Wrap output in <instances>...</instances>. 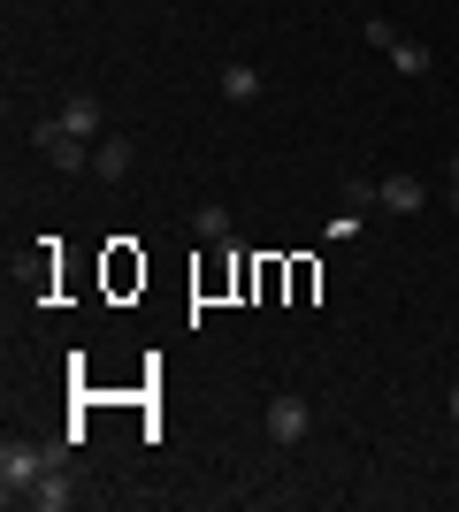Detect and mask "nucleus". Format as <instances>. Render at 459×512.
I'll return each mask as SVG.
<instances>
[{"mask_svg":"<svg viewBox=\"0 0 459 512\" xmlns=\"http://www.w3.org/2000/svg\"><path fill=\"white\" fill-rule=\"evenodd\" d=\"M46 467H62V444H23V436H16V444H0V497L23 505Z\"/></svg>","mask_w":459,"mask_h":512,"instance_id":"nucleus-1","label":"nucleus"},{"mask_svg":"<svg viewBox=\"0 0 459 512\" xmlns=\"http://www.w3.org/2000/svg\"><path fill=\"white\" fill-rule=\"evenodd\" d=\"M31 138H39L46 169H62V176H92V138H77V130H69L62 115H54V123H39Z\"/></svg>","mask_w":459,"mask_h":512,"instance_id":"nucleus-2","label":"nucleus"},{"mask_svg":"<svg viewBox=\"0 0 459 512\" xmlns=\"http://www.w3.org/2000/svg\"><path fill=\"white\" fill-rule=\"evenodd\" d=\"M261 428H268V444H276V451H291V444H306L314 406H306L299 390H276V398H268V413H261Z\"/></svg>","mask_w":459,"mask_h":512,"instance_id":"nucleus-3","label":"nucleus"},{"mask_svg":"<svg viewBox=\"0 0 459 512\" xmlns=\"http://www.w3.org/2000/svg\"><path fill=\"white\" fill-rule=\"evenodd\" d=\"M368 199L383 214H421L429 207V184H421V176H383V184H368Z\"/></svg>","mask_w":459,"mask_h":512,"instance_id":"nucleus-4","label":"nucleus"},{"mask_svg":"<svg viewBox=\"0 0 459 512\" xmlns=\"http://www.w3.org/2000/svg\"><path fill=\"white\" fill-rule=\"evenodd\" d=\"M23 505H31V512H69V505H77V482H69L62 467H46L39 482H31V497H23Z\"/></svg>","mask_w":459,"mask_h":512,"instance_id":"nucleus-5","label":"nucleus"},{"mask_svg":"<svg viewBox=\"0 0 459 512\" xmlns=\"http://www.w3.org/2000/svg\"><path fill=\"white\" fill-rule=\"evenodd\" d=\"M131 161H138L131 138H100V146H92V176H100V184H123V176H131Z\"/></svg>","mask_w":459,"mask_h":512,"instance_id":"nucleus-6","label":"nucleus"},{"mask_svg":"<svg viewBox=\"0 0 459 512\" xmlns=\"http://www.w3.org/2000/svg\"><path fill=\"white\" fill-rule=\"evenodd\" d=\"M383 62H391L398 77H429V69H437V54H429L421 39H406V31H398V39L383 46Z\"/></svg>","mask_w":459,"mask_h":512,"instance_id":"nucleus-7","label":"nucleus"},{"mask_svg":"<svg viewBox=\"0 0 459 512\" xmlns=\"http://www.w3.org/2000/svg\"><path fill=\"white\" fill-rule=\"evenodd\" d=\"M62 123L77 130V138H92V146H100V130H108V115H100V100H92V92H77V100L62 107Z\"/></svg>","mask_w":459,"mask_h":512,"instance_id":"nucleus-8","label":"nucleus"},{"mask_svg":"<svg viewBox=\"0 0 459 512\" xmlns=\"http://www.w3.org/2000/svg\"><path fill=\"white\" fill-rule=\"evenodd\" d=\"M192 237H207V245H230V207H222V199H199V207H192Z\"/></svg>","mask_w":459,"mask_h":512,"instance_id":"nucleus-9","label":"nucleus"},{"mask_svg":"<svg viewBox=\"0 0 459 512\" xmlns=\"http://www.w3.org/2000/svg\"><path fill=\"white\" fill-rule=\"evenodd\" d=\"M222 100H261V69L253 62H222Z\"/></svg>","mask_w":459,"mask_h":512,"instance_id":"nucleus-10","label":"nucleus"},{"mask_svg":"<svg viewBox=\"0 0 459 512\" xmlns=\"http://www.w3.org/2000/svg\"><path fill=\"white\" fill-rule=\"evenodd\" d=\"M444 207H452V214H459V184H444Z\"/></svg>","mask_w":459,"mask_h":512,"instance_id":"nucleus-11","label":"nucleus"},{"mask_svg":"<svg viewBox=\"0 0 459 512\" xmlns=\"http://www.w3.org/2000/svg\"><path fill=\"white\" fill-rule=\"evenodd\" d=\"M452 428H459V383H452Z\"/></svg>","mask_w":459,"mask_h":512,"instance_id":"nucleus-12","label":"nucleus"},{"mask_svg":"<svg viewBox=\"0 0 459 512\" xmlns=\"http://www.w3.org/2000/svg\"><path fill=\"white\" fill-rule=\"evenodd\" d=\"M452 184H459V153H452Z\"/></svg>","mask_w":459,"mask_h":512,"instance_id":"nucleus-13","label":"nucleus"},{"mask_svg":"<svg viewBox=\"0 0 459 512\" xmlns=\"http://www.w3.org/2000/svg\"><path fill=\"white\" fill-rule=\"evenodd\" d=\"M452 467H459V444H452Z\"/></svg>","mask_w":459,"mask_h":512,"instance_id":"nucleus-14","label":"nucleus"}]
</instances>
